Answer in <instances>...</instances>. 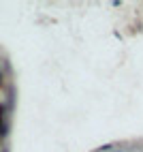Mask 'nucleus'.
<instances>
[{"label": "nucleus", "instance_id": "1", "mask_svg": "<svg viewBox=\"0 0 143 152\" xmlns=\"http://www.w3.org/2000/svg\"><path fill=\"white\" fill-rule=\"evenodd\" d=\"M2 135H7V126H4L2 120H0V137H2Z\"/></svg>", "mask_w": 143, "mask_h": 152}]
</instances>
